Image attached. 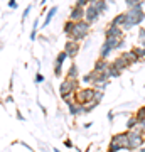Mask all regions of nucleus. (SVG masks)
I'll return each instance as SVG.
<instances>
[{
    "label": "nucleus",
    "instance_id": "obj_1",
    "mask_svg": "<svg viewBox=\"0 0 145 152\" xmlns=\"http://www.w3.org/2000/svg\"><path fill=\"white\" fill-rule=\"evenodd\" d=\"M145 19V12H144V2L138 4L137 7L133 9H128V10L125 12V24H123V31H130L132 27L135 26H140Z\"/></svg>",
    "mask_w": 145,
    "mask_h": 152
},
{
    "label": "nucleus",
    "instance_id": "obj_2",
    "mask_svg": "<svg viewBox=\"0 0 145 152\" xmlns=\"http://www.w3.org/2000/svg\"><path fill=\"white\" fill-rule=\"evenodd\" d=\"M90 29H91V26H90L86 20L74 22V29H73V32L69 34V39H71V41H74V42H81L83 39L88 37Z\"/></svg>",
    "mask_w": 145,
    "mask_h": 152
},
{
    "label": "nucleus",
    "instance_id": "obj_3",
    "mask_svg": "<svg viewBox=\"0 0 145 152\" xmlns=\"http://www.w3.org/2000/svg\"><path fill=\"white\" fill-rule=\"evenodd\" d=\"M95 93H96V90L93 86L91 88H79V90L73 95V100H74V103H78V105H88L95 100Z\"/></svg>",
    "mask_w": 145,
    "mask_h": 152
},
{
    "label": "nucleus",
    "instance_id": "obj_4",
    "mask_svg": "<svg viewBox=\"0 0 145 152\" xmlns=\"http://www.w3.org/2000/svg\"><path fill=\"white\" fill-rule=\"evenodd\" d=\"M128 134V152L138 151L142 145H145V135L140 130L133 129V130H127Z\"/></svg>",
    "mask_w": 145,
    "mask_h": 152
},
{
    "label": "nucleus",
    "instance_id": "obj_5",
    "mask_svg": "<svg viewBox=\"0 0 145 152\" xmlns=\"http://www.w3.org/2000/svg\"><path fill=\"white\" fill-rule=\"evenodd\" d=\"M78 90H79V81H78V80H69V78H66V80H63L61 85H59V95H61V98L73 96Z\"/></svg>",
    "mask_w": 145,
    "mask_h": 152
},
{
    "label": "nucleus",
    "instance_id": "obj_6",
    "mask_svg": "<svg viewBox=\"0 0 145 152\" xmlns=\"http://www.w3.org/2000/svg\"><path fill=\"white\" fill-rule=\"evenodd\" d=\"M110 140L117 142L123 151H128V134H127V130H125V132H118V134H113Z\"/></svg>",
    "mask_w": 145,
    "mask_h": 152
},
{
    "label": "nucleus",
    "instance_id": "obj_7",
    "mask_svg": "<svg viewBox=\"0 0 145 152\" xmlns=\"http://www.w3.org/2000/svg\"><path fill=\"white\" fill-rule=\"evenodd\" d=\"M100 15H101V14H100L95 7H91V5H88L85 9V20L88 22L90 26H91V24H95V22L100 19Z\"/></svg>",
    "mask_w": 145,
    "mask_h": 152
},
{
    "label": "nucleus",
    "instance_id": "obj_8",
    "mask_svg": "<svg viewBox=\"0 0 145 152\" xmlns=\"http://www.w3.org/2000/svg\"><path fill=\"white\" fill-rule=\"evenodd\" d=\"M64 53L68 54V58H76L78 56V53H79V42H74V41H66L64 44Z\"/></svg>",
    "mask_w": 145,
    "mask_h": 152
},
{
    "label": "nucleus",
    "instance_id": "obj_9",
    "mask_svg": "<svg viewBox=\"0 0 145 152\" xmlns=\"http://www.w3.org/2000/svg\"><path fill=\"white\" fill-rule=\"evenodd\" d=\"M66 59H68V54L64 51H61L59 54L56 56V61H54V75L56 76H61V69H63V64H64Z\"/></svg>",
    "mask_w": 145,
    "mask_h": 152
},
{
    "label": "nucleus",
    "instance_id": "obj_10",
    "mask_svg": "<svg viewBox=\"0 0 145 152\" xmlns=\"http://www.w3.org/2000/svg\"><path fill=\"white\" fill-rule=\"evenodd\" d=\"M69 20L71 22H81L85 20V9L83 7H73L69 12Z\"/></svg>",
    "mask_w": 145,
    "mask_h": 152
},
{
    "label": "nucleus",
    "instance_id": "obj_11",
    "mask_svg": "<svg viewBox=\"0 0 145 152\" xmlns=\"http://www.w3.org/2000/svg\"><path fill=\"white\" fill-rule=\"evenodd\" d=\"M108 68H110V61H108V59H101V58H98L96 63H95V66H93V71L100 75V73H106Z\"/></svg>",
    "mask_w": 145,
    "mask_h": 152
},
{
    "label": "nucleus",
    "instance_id": "obj_12",
    "mask_svg": "<svg viewBox=\"0 0 145 152\" xmlns=\"http://www.w3.org/2000/svg\"><path fill=\"white\" fill-rule=\"evenodd\" d=\"M120 58H122V59L125 61V64L128 66V68H130L132 64H135V63H138L137 56H135L133 53H132V49H130V51H123V53L120 54Z\"/></svg>",
    "mask_w": 145,
    "mask_h": 152
},
{
    "label": "nucleus",
    "instance_id": "obj_13",
    "mask_svg": "<svg viewBox=\"0 0 145 152\" xmlns=\"http://www.w3.org/2000/svg\"><path fill=\"white\" fill-rule=\"evenodd\" d=\"M105 37H123V29L120 27H113V26H108L105 29Z\"/></svg>",
    "mask_w": 145,
    "mask_h": 152
},
{
    "label": "nucleus",
    "instance_id": "obj_14",
    "mask_svg": "<svg viewBox=\"0 0 145 152\" xmlns=\"http://www.w3.org/2000/svg\"><path fill=\"white\" fill-rule=\"evenodd\" d=\"M68 110H69V113L73 115V117H79V115H85V105H78V103H69L68 105Z\"/></svg>",
    "mask_w": 145,
    "mask_h": 152
},
{
    "label": "nucleus",
    "instance_id": "obj_15",
    "mask_svg": "<svg viewBox=\"0 0 145 152\" xmlns=\"http://www.w3.org/2000/svg\"><path fill=\"white\" fill-rule=\"evenodd\" d=\"M90 5L95 7L100 14H105L106 9H108V2H106V0H91V2H90Z\"/></svg>",
    "mask_w": 145,
    "mask_h": 152
},
{
    "label": "nucleus",
    "instance_id": "obj_16",
    "mask_svg": "<svg viewBox=\"0 0 145 152\" xmlns=\"http://www.w3.org/2000/svg\"><path fill=\"white\" fill-rule=\"evenodd\" d=\"M125 24V12H120V14H117V15L111 19V22H110V26H113V27H123Z\"/></svg>",
    "mask_w": 145,
    "mask_h": 152
},
{
    "label": "nucleus",
    "instance_id": "obj_17",
    "mask_svg": "<svg viewBox=\"0 0 145 152\" xmlns=\"http://www.w3.org/2000/svg\"><path fill=\"white\" fill-rule=\"evenodd\" d=\"M66 78H69V80H78V78H79V68H78V64H74V63H73V64L69 66Z\"/></svg>",
    "mask_w": 145,
    "mask_h": 152
},
{
    "label": "nucleus",
    "instance_id": "obj_18",
    "mask_svg": "<svg viewBox=\"0 0 145 152\" xmlns=\"http://www.w3.org/2000/svg\"><path fill=\"white\" fill-rule=\"evenodd\" d=\"M56 12H58V5H54L51 7L47 10V14H46V19H44V24H42V27H47L49 24H51V20H52V17L56 15Z\"/></svg>",
    "mask_w": 145,
    "mask_h": 152
},
{
    "label": "nucleus",
    "instance_id": "obj_19",
    "mask_svg": "<svg viewBox=\"0 0 145 152\" xmlns=\"http://www.w3.org/2000/svg\"><path fill=\"white\" fill-rule=\"evenodd\" d=\"M137 125H138V118H137L135 115H130L128 120L125 122V127H127V130H133Z\"/></svg>",
    "mask_w": 145,
    "mask_h": 152
},
{
    "label": "nucleus",
    "instance_id": "obj_20",
    "mask_svg": "<svg viewBox=\"0 0 145 152\" xmlns=\"http://www.w3.org/2000/svg\"><path fill=\"white\" fill-rule=\"evenodd\" d=\"M111 64L115 66V68H117V69H120V71H122V73H123V71L127 69V68H128V66L125 64V61L122 59V58H120V56H118V58H115V59L111 61Z\"/></svg>",
    "mask_w": 145,
    "mask_h": 152
},
{
    "label": "nucleus",
    "instance_id": "obj_21",
    "mask_svg": "<svg viewBox=\"0 0 145 152\" xmlns=\"http://www.w3.org/2000/svg\"><path fill=\"white\" fill-rule=\"evenodd\" d=\"M132 53L137 56V59L138 61H145V48H132Z\"/></svg>",
    "mask_w": 145,
    "mask_h": 152
},
{
    "label": "nucleus",
    "instance_id": "obj_22",
    "mask_svg": "<svg viewBox=\"0 0 145 152\" xmlns=\"http://www.w3.org/2000/svg\"><path fill=\"white\" fill-rule=\"evenodd\" d=\"M108 75H110V80H111V78H120V76H122V71L117 69V68H115V66L110 63V68H108Z\"/></svg>",
    "mask_w": 145,
    "mask_h": 152
},
{
    "label": "nucleus",
    "instance_id": "obj_23",
    "mask_svg": "<svg viewBox=\"0 0 145 152\" xmlns=\"http://www.w3.org/2000/svg\"><path fill=\"white\" fill-rule=\"evenodd\" d=\"M120 151H123V149H122V147H120L118 144H117V142H111V140H110L106 152H120Z\"/></svg>",
    "mask_w": 145,
    "mask_h": 152
},
{
    "label": "nucleus",
    "instance_id": "obj_24",
    "mask_svg": "<svg viewBox=\"0 0 145 152\" xmlns=\"http://www.w3.org/2000/svg\"><path fill=\"white\" fill-rule=\"evenodd\" d=\"M73 29H74V22L68 20V22L64 24V29H63V31H64V34H66V36H69V34L73 32Z\"/></svg>",
    "mask_w": 145,
    "mask_h": 152
},
{
    "label": "nucleus",
    "instance_id": "obj_25",
    "mask_svg": "<svg viewBox=\"0 0 145 152\" xmlns=\"http://www.w3.org/2000/svg\"><path fill=\"white\" fill-rule=\"evenodd\" d=\"M93 80H95V73H93V71H90V73H86V75L83 76V83H86V85L93 83Z\"/></svg>",
    "mask_w": 145,
    "mask_h": 152
},
{
    "label": "nucleus",
    "instance_id": "obj_26",
    "mask_svg": "<svg viewBox=\"0 0 145 152\" xmlns=\"http://www.w3.org/2000/svg\"><path fill=\"white\" fill-rule=\"evenodd\" d=\"M103 96H105V91H101V90H96V93H95V103L96 105H100L101 103V100H103Z\"/></svg>",
    "mask_w": 145,
    "mask_h": 152
},
{
    "label": "nucleus",
    "instance_id": "obj_27",
    "mask_svg": "<svg viewBox=\"0 0 145 152\" xmlns=\"http://www.w3.org/2000/svg\"><path fill=\"white\" fill-rule=\"evenodd\" d=\"M144 0H125V5L128 7V9H133V7H137L138 4H142Z\"/></svg>",
    "mask_w": 145,
    "mask_h": 152
},
{
    "label": "nucleus",
    "instance_id": "obj_28",
    "mask_svg": "<svg viewBox=\"0 0 145 152\" xmlns=\"http://www.w3.org/2000/svg\"><path fill=\"white\" fill-rule=\"evenodd\" d=\"M135 117L138 118V122H140V120H145V105H144V107H140V108L137 110V113H135Z\"/></svg>",
    "mask_w": 145,
    "mask_h": 152
},
{
    "label": "nucleus",
    "instance_id": "obj_29",
    "mask_svg": "<svg viewBox=\"0 0 145 152\" xmlns=\"http://www.w3.org/2000/svg\"><path fill=\"white\" fill-rule=\"evenodd\" d=\"M37 26H39V20H36L32 26V31H31V41H34L36 36H37Z\"/></svg>",
    "mask_w": 145,
    "mask_h": 152
},
{
    "label": "nucleus",
    "instance_id": "obj_30",
    "mask_svg": "<svg viewBox=\"0 0 145 152\" xmlns=\"http://www.w3.org/2000/svg\"><path fill=\"white\" fill-rule=\"evenodd\" d=\"M138 39H140V42H142V48H145V27H142L138 31Z\"/></svg>",
    "mask_w": 145,
    "mask_h": 152
},
{
    "label": "nucleus",
    "instance_id": "obj_31",
    "mask_svg": "<svg viewBox=\"0 0 145 152\" xmlns=\"http://www.w3.org/2000/svg\"><path fill=\"white\" fill-rule=\"evenodd\" d=\"M76 7H83V9H86V7L90 5V0H76Z\"/></svg>",
    "mask_w": 145,
    "mask_h": 152
},
{
    "label": "nucleus",
    "instance_id": "obj_32",
    "mask_svg": "<svg viewBox=\"0 0 145 152\" xmlns=\"http://www.w3.org/2000/svg\"><path fill=\"white\" fill-rule=\"evenodd\" d=\"M135 129H137V130H140V132H142V134L145 135V120H140V122H138V125H137Z\"/></svg>",
    "mask_w": 145,
    "mask_h": 152
},
{
    "label": "nucleus",
    "instance_id": "obj_33",
    "mask_svg": "<svg viewBox=\"0 0 145 152\" xmlns=\"http://www.w3.org/2000/svg\"><path fill=\"white\" fill-rule=\"evenodd\" d=\"M31 10H32V5H29L26 9V10H24V14H22V20H24V19H26L27 15H29V14H31Z\"/></svg>",
    "mask_w": 145,
    "mask_h": 152
},
{
    "label": "nucleus",
    "instance_id": "obj_34",
    "mask_svg": "<svg viewBox=\"0 0 145 152\" xmlns=\"http://www.w3.org/2000/svg\"><path fill=\"white\" fill-rule=\"evenodd\" d=\"M42 81H44V76L41 75V73H37V75H36V83L39 85V83H42Z\"/></svg>",
    "mask_w": 145,
    "mask_h": 152
},
{
    "label": "nucleus",
    "instance_id": "obj_35",
    "mask_svg": "<svg viewBox=\"0 0 145 152\" xmlns=\"http://www.w3.org/2000/svg\"><path fill=\"white\" fill-rule=\"evenodd\" d=\"M9 7L10 9H17V0H9Z\"/></svg>",
    "mask_w": 145,
    "mask_h": 152
},
{
    "label": "nucleus",
    "instance_id": "obj_36",
    "mask_svg": "<svg viewBox=\"0 0 145 152\" xmlns=\"http://www.w3.org/2000/svg\"><path fill=\"white\" fill-rule=\"evenodd\" d=\"M113 118H115V113H113V112H108V120H110V124L113 122Z\"/></svg>",
    "mask_w": 145,
    "mask_h": 152
},
{
    "label": "nucleus",
    "instance_id": "obj_37",
    "mask_svg": "<svg viewBox=\"0 0 145 152\" xmlns=\"http://www.w3.org/2000/svg\"><path fill=\"white\" fill-rule=\"evenodd\" d=\"M15 115H17V118H19V120H22V122H24V115H22L20 112H19V110L15 112Z\"/></svg>",
    "mask_w": 145,
    "mask_h": 152
},
{
    "label": "nucleus",
    "instance_id": "obj_38",
    "mask_svg": "<svg viewBox=\"0 0 145 152\" xmlns=\"http://www.w3.org/2000/svg\"><path fill=\"white\" fill-rule=\"evenodd\" d=\"M64 145L68 147V149H71V147H73V142H71V140H64Z\"/></svg>",
    "mask_w": 145,
    "mask_h": 152
},
{
    "label": "nucleus",
    "instance_id": "obj_39",
    "mask_svg": "<svg viewBox=\"0 0 145 152\" xmlns=\"http://www.w3.org/2000/svg\"><path fill=\"white\" fill-rule=\"evenodd\" d=\"M138 152H145V145H142V147H140V149H138Z\"/></svg>",
    "mask_w": 145,
    "mask_h": 152
},
{
    "label": "nucleus",
    "instance_id": "obj_40",
    "mask_svg": "<svg viewBox=\"0 0 145 152\" xmlns=\"http://www.w3.org/2000/svg\"><path fill=\"white\" fill-rule=\"evenodd\" d=\"M46 2H47V0H41V4H46Z\"/></svg>",
    "mask_w": 145,
    "mask_h": 152
},
{
    "label": "nucleus",
    "instance_id": "obj_41",
    "mask_svg": "<svg viewBox=\"0 0 145 152\" xmlns=\"http://www.w3.org/2000/svg\"><path fill=\"white\" fill-rule=\"evenodd\" d=\"M54 152H61V151H59V149H54Z\"/></svg>",
    "mask_w": 145,
    "mask_h": 152
},
{
    "label": "nucleus",
    "instance_id": "obj_42",
    "mask_svg": "<svg viewBox=\"0 0 145 152\" xmlns=\"http://www.w3.org/2000/svg\"><path fill=\"white\" fill-rule=\"evenodd\" d=\"M106 2H115V0H106Z\"/></svg>",
    "mask_w": 145,
    "mask_h": 152
},
{
    "label": "nucleus",
    "instance_id": "obj_43",
    "mask_svg": "<svg viewBox=\"0 0 145 152\" xmlns=\"http://www.w3.org/2000/svg\"><path fill=\"white\" fill-rule=\"evenodd\" d=\"M90 2H91V0H90Z\"/></svg>",
    "mask_w": 145,
    "mask_h": 152
}]
</instances>
